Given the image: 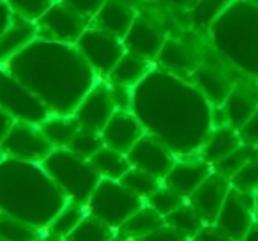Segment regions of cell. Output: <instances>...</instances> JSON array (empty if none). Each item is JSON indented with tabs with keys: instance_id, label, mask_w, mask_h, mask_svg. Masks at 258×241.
<instances>
[{
	"instance_id": "6da1fadb",
	"label": "cell",
	"mask_w": 258,
	"mask_h": 241,
	"mask_svg": "<svg viewBox=\"0 0 258 241\" xmlns=\"http://www.w3.org/2000/svg\"><path fill=\"white\" fill-rule=\"evenodd\" d=\"M131 110L147 133L165 142L180 158L197 155L214 128L212 105L200 89L163 68H152L133 87Z\"/></svg>"
},
{
	"instance_id": "7a4b0ae2",
	"label": "cell",
	"mask_w": 258,
	"mask_h": 241,
	"mask_svg": "<svg viewBox=\"0 0 258 241\" xmlns=\"http://www.w3.org/2000/svg\"><path fill=\"white\" fill-rule=\"evenodd\" d=\"M4 66L55 115H71L97 80L75 44L39 36Z\"/></svg>"
},
{
	"instance_id": "3957f363",
	"label": "cell",
	"mask_w": 258,
	"mask_h": 241,
	"mask_svg": "<svg viewBox=\"0 0 258 241\" xmlns=\"http://www.w3.org/2000/svg\"><path fill=\"white\" fill-rule=\"evenodd\" d=\"M69 199L41 163L8 158L0 162V209L34 227H48Z\"/></svg>"
},
{
	"instance_id": "277c9868",
	"label": "cell",
	"mask_w": 258,
	"mask_h": 241,
	"mask_svg": "<svg viewBox=\"0 0 258 241\" xmlns=\"http://www.w3.org/2000/svg\"><path fill=\"white\" fill-rule=\"evenodd\" d=\"M209 29L219 55L247 75L258 76V4L232 0Z\"/></svg>"
},
{
	"instance_id": "5b68a950",
	"label": "cell",
	"mask_w": 258,
	"mask_h": 241,
	"mask_svg": "<svg viewBox=\"0 0 258 241\" xmlns=\"http://www.w3.org/2000/svg\"><path fill=\"white\" fill-rule=\"evenodd\" d=\"M41 165L66 197L80 204H87L101 179L90 160L80 158L68 148H55Z\"/></svg>"
},
{
	"instance_id": "8992f818",
	"label": "cell",
	"mask_w": 258,
	"mask_h": 241,
	"mask_svg": "<svg viewBox=\"0 0 258 241\" xmlns=\"http://www.w3.org/2000/svg\"><path fill=\"white\" fill-rule=\"evenodd\" d=\"M144 204V199H140L131 190H127L120 181L101 177L85 206L89 215L96 216L101 222H104L111 229L117 230Z\"/></svg>"
},
{
	"instance_id": "52a82bcc",
	"label": "cell",
	"mask_w": 258,
	"mask_h": 241,
	"mask_svg": "<svg viewBox=\"0 0 258 241\" xmlns=\"http://www.w3.org/2000/svg\"><path fill=\"white\" fill-rule=\"evenodd\" d=\"M0 108L13 115L15 121L30 124H41L51 115L46 105L6 66H0Z\"/></svg>"
},
{
	"instance_id": "ba28073f",
	"label": "cell",
	"mask_w": 258,
	"mask_h": 241,
	"mask_svg": "<svg viewBox=\"0 0 258 241\" xmlns=\"http://www.w3.org/2000/svg\"><path fill=\"white\" fill-rule=\"evenodd\" d=\"M75 46L82 54V57L89 62L94 73L101 78H106L118 62V59L125 54L120 37L99 27H87L75 43Z\"/></svg>"
},
{
	"instance_id": "9c48e42d",
	"label": "cell",
	"mask_w": 258,
	"mask_h": 241,
	"mask_svg": "<svg viewBox=\"0 0 258 241\" xmlns=\"http://www.w3.org/2000/svg\"><path fill=\"white\" fill-rule=\"evenodd\" d=\"M0 149L8 158L41 163L53 151V146L44 137L39 124L15 121L13 128L0 144Z\"/></svg>"
},
{
	"instance_id": "30bf717a",
	"label": "cell",
	"mask_w": 258,
	"mask_h": 241,
	"mask_svg": "<svg viewBox=\"0 0 258 241\" xmlns=\"http://www.w3.org/2000/svg\"><path fill=\"white\" fill-rule=\"evenodd\" d=\"M254 215H256L254 194H244L230 186V191L214 223L221 227L226 234H230L235 241H242L253 227Z\"/></svg>"
},
{
	"instance_id": "8fae6325",
	"label": "cell",
	"mask_w": 258,
	"mask_h": 241,
	"mask_svg": "<svg viewBox=\"0 0 258 241\" xmlns=\"http://www.w3.org/2000/svg\"><path fill=\"white\" fill-rule=\"evenodd\" d=\"M37 34L43 30L46 39L62 41V43L75 44L83 30L89 27V20L80 16L73 11L69 6H66L62 0H55L53 4L44 11V15L36 22Z\"/></svg>"
},
{
	"instance_id": "7c38bea8",
	"label": "cell",
	"mask_w": 258,
	"mask_h": 241,
	"mask_svg": "<svg viewBox=\"0 0 258 241\" xmlns=\"http://www.w3.org/2000/svg\"><path fill=\"white\" fill-rule=\"evenodd\" d=\"M127 160L131 163V167H137V169H142L145 172L163 179L168 174V170L173 167L177 156L173 155L172 149L165 142H161L158 137L145 131L138 138L137 144L129 149Z\"/></svg>"
},
{
	"instance_id": "4fadbf2b",
	"label": "cell",
	"mask_w": 258,
	"mask_h": 241,
	"mask_svg": "<svg viewBox=\"0 0 258 241\" xmlns=\"http://www.w3.org/2000/svg\"><path fill=\"white\" fill-rule=\"evenodd\" d=\"M115 107L110 96V87L108 82L104 80H96L89 92L82 98L78 107L75 108L73 115L78 121L80 128H87V130L99 131L106 126L110 117L113 115Z\"/></svg>"
},
{
	"instance_id": "5bb4252c",
	"label": "cell",
	"mask_w": 258,
	"mask_h": 241,
	"mask_svg": "<svg viewBox=\"0 0 258 241\" xmlns=\"http://www.w3.org/2000/svg\"><path fill=\"white\" fill-rule=\"evenodd\" d=\"M145 133L144 124L133 114V110H115L106 126L101 130V137L106 148L127 155L129 149Z\"/></svg>"
},
{
	"instance_id": "9a60e30c",
	"label": "cell",
	"mask_w": 258,
	"mask_h": 241,
	"mask_svg": "<svg viewBox=\"0 0 258 241\" xmlns=\"http://www.w3.org/2000/svg\"><path fill=\"white\" fill-rule=\"evenodd\" d=\"M214 167L211 163L204 162V160L198 156H184L180 160H175L173 167L168 170L165 177H163V183L168 184L170 188H173L175 191H179L182 197H189L205 179L212 174Z\"/></svg>"
},
{
	"instance_id": "2e32d148",
	"label": "cell",
	"mask_w": 258,
	"mask_h": 241,
	"mask_svg": "<svg viewBox=\"0 0 258 241\" xmlns=\"http://www.w3.org/2000/svg\"><path fill=\"white\" fill-rule=\"evenodd\" d=\"M228 191L230 181L226 177H223L221 174L212 170L211 176L187 197V201L200 213L205 223H214Z\"/></svg>"
},
{
	"instance_id": "e0dca14e",
	"label": "cell",
	"mask_w": 258,
	"mask_h": 241,
	"mask_svg": "<svg viewBox=\"0 0 258 241\" xmlns=\"http://www.w3.org/2000/svg\"><path fill=\"white\" fill-rule=\"evenodd\" d=\"M166 37L163 34L161 29L151 23L149 20L137 16L133 22V25L129 27V30L125 32V36L122 37L125 52L140 57L147 59V61H156L161 52L163 44H165Z\"/></svg>"
},
{
	"instance_id": "ac0fdd59",
	"label": "cell",
	"mask_w": 258,
	"mask_h": 241,
	"mask_svg": "<svg viewBox=\"0 0 258 241\" xmlns=\"http://www.w3.org/2000/svg\"><path fill=\"white\" fill-rule=\"evenodd\" d=\"M137 16L138 15L133 6H129L124 0H106L103 8L92 18V22L94 27H99V29L122 39L129 30V27L133 25Z\"/></svg>"
},
{
	"instance_id": "d6986e66",
	"label": "cell",
	"mask_w": 258,
	"mask_h": 241,
	"mask_svg": "<svg viewBox=\"0 0 258 241\" xmlns=\"http://www.w3.org/2000/svg\"><path fill=\"white\" fill-rule=\"evenodd\" d=\"M37 37L36 22L15 16L9 27L0 34V66L8 64L16 54Z\"/></svg>"
},
{
	"instance_id": "ffe728a7",
	"label": "cell",
	"mask_w": 258,
	"mask_h": 241,
	"mask_svg": "<svg viewBox=\"0 0 258 241\" xmlns=\"http://www.w3.org/2000/svg\"><path fill=\"white\" fill-rule=\"evenodd\" d=\"M239 146H242L239 131L230 126V124H221V126H214L211 130L209 137L205 138L204 146L198 151V156L204 162L214 165L219 160L225 158L226 155L235 151Z\"/></svg>"
},
{
	"instance_id": "44dd1931",
	"label": "cell",
	"mask_w": 258,
	"mask_h": 241,
	"mask_svg": "<svg viewBox=\"0 0 258 241\" xmlns=\"http://www.w3.org/2000/svg\"><path fill=\"white\" fill-rule=\"evenodd\" d=\"M195 85L200 89V92L209 100L212 107H221L223 101L233 89V83L225 73L211 66H197L193 71Z\"/></svg>"
},
{
	"instance_id": "7402d4cb",
	"label": "cell",
	"mask_w": 258,
	"mask_h": 241,
	"mask_svg": "<svg viewBox=\"0 0 258 241\" xmlns=\"http://www.w3.org/2000/svg\"><path fill=\"white\" fill-rule=\"evenodd\" d=\"M219 108L223 112L225 123L235 128V130H239L258 108V101L254 98V94L249 92L247 89L233 87Z\"/></svg>"
},
{
	"instance_id": "603a6c76",
	"label": "cell",
	"mask_w": 258,
	"mask_h": 241,
	"mask_svg": "<svg viewBox=\"0 0 258 241\" xmlns=\"http://www.w3.org/2000/svg\"><path fill=\"white\" fill-rule=\"evenodd\" d=\"M151 71H152L151 61L140 57V55L125 52V54L118 59L115 68L110 71V75L106 76V80L110 83H118V85L137 87Z\"/></svg>"
},
{
	"instance_id": "cb8c5ba5",
	"label": "cell",
	"mask_w": 258,
	"mask_h": 241,
	"mask_svg": "<svg viewBox=\"0 0 258 241\" xmlns=\"http://www.w3.org/2000/svg\"><path fill=\"white\" fill-rule=\"evenodd\" d=\"M156 61L161 64L163 69L179 75V73H191L197 69V55L187 44L180 43L177 39H166L159 52Z\"/></svg>"
},
{
	"instance_id": "d4e9b609",
	"label": "cell",
	"mask_w": 258,
	"mask_h": 241,
	"mask_svg": "<svg viewBox=\"0 0 258 241\" xmlns=\"http://www.w3.org/2000/svg\"><path fill=\"white\" fill-rule=\"evenodd\" d=\"M41 131L48 138L51 146L55 148H68L69 142L80 130V124L75 115H55L51 114L39 124Z\"/></svg>"
},
{
	"instance_id": "484cf974",
	"label": "cell",
	"mask_w": 258,
	"mask_h": 241,
	"mask_svg": "<svg viewBox=\"0 0 258 241\" xmlns=\"http://www.w3.org/2000/svg\"><path fill=\"white\" fill-rule=\"evenodd\" d=\"M161 223H165V218L159 215L158 211L151 208V206L144 204L138 211H135L129 216L124 223L117 229V232H120L122 236H125L127 239H142L144 236H147L151 230H154L156 227H159Z\"/></svg>"
},
{
	"instance_id": "4316f807",
	"label": "cell",
	"mask_w": 258,
	"mask_h": 241,
	"mask_svg": "<svg viewBox=\"0 0 258 241\" xmlns=\"http://www.w3.org/2000/svg\"><path fill=\"white\" fill-rule=\"evenodd\" d=\"M92 167L97 170L101 177H106V179H115L118 181L129 169H131V163L127 160V155L124 153H118L111 148H101L96 155L90 158Z\"/></svg>"
},
{
	"instance_id": "83f0119b",
	"label": "cell",
	"mask_w": 258,
	"mask_h": 241,
	"mask_svg": "<svg viewBox=\"0 0 258 241\" xmlns=\"http://www.w3.org/2000/svg\"><path fill=\"white\" fill-rule=\"evenodd\" d=\"M85 215H87L85 204H80V202H75V201H68L64 204V208L51 218V222L48 223L46 229L51 236L66 239L68 234L82 222Z\"/></svg>"
},
{
	"instance_id": "f1b7e54d",
	"label": "cell",
	"mask_w": 258,
	"mask_h": 241,
	"mask_svg": "<svg viewBox=\"0 0 258 241\" xmlns=\"http://www.w3.org/2000/svg\"><path fill=\"white\" fill-rule=\"evenodd\" d=\"M165 222L168 225H172L173 229H177L179 232H182L184 236H187L189 239H193L195 234L205 225L204 218L200 216V213L193 208L189 201L186 199L184 204H180L175 211H172L170 215L165 216Z\"/></svg>"
},
{
	"instance_id": "f546056e",
	"label": "cell",
	"mask_w": 258,
	"mask_h": 241,
	"mask_svg": "<svg viewBox=\"0 0 258 241\" xmlns=\"http://www.w3.org/2000/svg\"><path fill=\"white\" fill-rule=\"evenodd\" d=\"M115 229L87 213L83 220L68 234L66 241H110Z\"/></svg>"
},
{
	"instance_id": "4dcf8cb0",
	"label": "cell",
	"mask_w": 258,
	"mask_h": 241,
	"mask_svg": "<svg viewBox=\"0 0 258 241\" xmlns=\"http://www.w3.org/2000/svg\"><path fill=\"white\" fill-rule=\"evenodd\" d=\"M118 181H120L127 190L133 191L135 195L144 199V201H147V199L163 184V179H159V177L152 176V174L145 172V170H142V169H137V167H131Z\"/></svg>"
},
{
	"instance_id": "1f68e13d",
	"label": "cell",
	"mask_w": 258,
	"mask_h": 241,
	"mask_svg": "<svg viewBox=\"0 0 258 241\" xmlns=\"http://www.w3.org/2000/svg\"><path fill=\"white\" fill-rule=\"evenodd\" d=\"M230 4L232 0H197V4L189 9L191 25L197 29H207L225 13Z\"/></svg>"
},
{
	"instance_id": "d6a6232c",
	"label": "cell",
	"mask_w": 258,
	"mask_h": 241,
	"mask_svg": "<svg viewBox=\"0 0 258 241\" xmlns=\"http://www.w3.org/2000/svg\"><path fill=\"white\" fill-rule=\"evenodd\" d=\"M0 239L2 241H36V239H39V230H37V227L4 213V216H0Z\"/></svg>"
},
{
	"instance_id": "836d02e7",
	"label": "cell",
	"mask_w": 258,
	"mask_h": 241,
	"mask_svg": "<svg viewBox=\"0 0 258 241\" xmlns=\"http://www.w3.org/2000/svg\"><path fill=\"white\" fill-rule=\"evenodd\" d=\"M254 156H258V149L254 148V146L242 144V146H239L235 151L226 155L223 160H219L218 163H214L212 167H214V172L221 174L223 177H226V179L230 181V177H232L240 167L246 165L251 158H254Z\"/></svg>"
},
{
	"instance_id": "e575fe53",
	"label": "cell",
	"mask_w": 258,
	"mask_h": 241,
	"mask_svg": "<svg viewBox=\"0 0 258 241\" xmlns=\"http://www.w3.org/2000/svg\"><path fill=\"white\" fill-rule=\"evenodd\" d=\"M101 148H104L101 133L99 131L87 130V128H80L68 146L69 151L75 153L76 156H80L83 160H90Z\"/></svg>"
},
{
	"instance_id": "d590c367",
	"label": "cell",
	"mask_w": 258,
	"mask_h": 241,
	"mask_svg": "<svg viewBox=\"0 0 258 241\" xmlns=\"http://www.w3.org/2000/svg\"><path fill=\"white\" fill-rule=\"evenodd\" d=\"M184 202H186V197H182L179 191H175L173 188H170L168 184L163 183L161 186H159L158 190L145 201V204L151 206L154 211H158L159 215L165 218L166 215L175 211V209L179 208L180 204H184Z\"/></svg>"
},
{
	"instance_id": "8d00e7d4",
	"label": "cell",
	"mask_w": 258,
	"mask_h": 241,
	"mask_svg": "<svg viewBox=\"0 0 258 241\" xmlns=\"http://www.w3.org/2000/svg\"><path fill=\"white\" fill-rule=\"evenodd\" d=\"M230 186L244 194H256L258 191V156L251 158L246 165H242L232 177Z\"/></svg>"
},
{
	"instance_id": "74e56055",
	"label": "cell",
	"mask_w": 258,
	"mask_h": 241,
	"mask_svg": "<svg viewBox=\"0 0 258 241\" xmlns=\"http://www.w3.org/2000/svg\"><path fill=\"white\" fill-rule=\"evenodd\" d=\"M15 16L37 22L55 0H4Z\"/></svg>"
},
{
	"instance_id": "f35d334b",
	"label": "cell",
	"mask_w": 258,
	"mask_h": 241,
	"mask_svg": "<svg viewBox=\"0 0 258 241\" xmlns=\"http://www.w3.org/2000/svg\"><path fill=\"white\" fill-rule=\"evenodd\" d=\"M110 96L113 101L115 110H131L133 108V87L118 85V83H110Z\"/></svg>"
},
{
	"instance_id": "ab89813d",
	"label": "cell",
	"mask_w": 258,
	"mask_h": 241,
	"mask_svg": "<svg viewBox=\"0 0 258 241\" xmlns=\"http://www.w3.org/2000/svg\"><path fill=\"white\" fill-rule=\"evenodd\" d=\"M138 241H191V239L165 222V223H161L159 227H156L154 230H151L147 236H144L142 239H138Z\"/></svg>"
},
{
	"instance_id": "60d3db41",
	"label": "cell",
	"mask_w": 258,
	"mask_h": 241,
	"mask_svg": "<svg viewBox=\"0 0 258 241\" xmlns=\"http://www.w3.org/2000/svg\"><path fill=\"white\" fill-rule=\"evenodd\" d=\"M62 2L66 6H69L73 11L78 13L80 16H83L85 20H92L106 0H62Z\"/></svg>"
},
{
	"instance_id": "b9f144b4",
	"label": "cell",
	"mask_w": 258,
	"mask_h": 241,
	"mask_svg": "<svg viewBox=\"0 0 258 241\" xmlns=\"http://www.w3.org/2000/svg\"><path fill=\"white\" fill-rule=\"evenodd\" d=\"M193 241H235L230 234H226L216 223H205L197 234H195Z\"/></svg>"
},
{
	"instance_id": "7bdbcfd3",
	"label": "cell",
	"mask_w": 258,
	"mask_h": 241,
	"mask_svg": "<svg viewBox=\"0 0 258 241\" xmlns=\"http://www.w3.org/2000/svg\"><path fill=\"white\" fill-rule=\"evenodd\" d=\"M237 131H239L242 144L254 146V148H256L258 146V108Z\"/></svg>"
},
{
	"instance_id": "ee69618b",
	"label": "cell",
	"mask_w": 258,
	"mask_h": 241,
	"mask_svg": "<svg viewBox=\"0 0 258 241\" xmlns=\"http://www.w3.org/2000/svg\"><path fill=\"white\" fill-rule=\"evenodd\" d=\"M13 124H15V117L0 108V144H2V140L6 138V135L9 133V130L13 128Z\"/></svg>"
},
{
	"instance_id": "f6af8a7d",
	"label": "cell",
	"mask_w": 258,
	"mask_h": 241,
	"mask_svg": "<svg viewBox=\"0 0 258 241\" xmlns=\"http://www.w3.org/2000/svg\"><path fill=\"white\" fill-rule=\"evenodd\" d=\"M13 18H15V15H13V11L9 9V6L6 4L4 0H0V34L8 29L9 23L13 22Z\"/></svg>"
},
{
	"instance_id": "bcb514c9",
	"label": "cell",
	"mask_w": 258,
	"mask_h": 241,
	"mask_svg": "<svg viewBox=\"0 0 258 241\" xmlns=\"http://www.w3.org/2000/svg\"><path fill=\"white\" fill-rule=\"evenodd\" d=\"M163 2H166V4H170V6H175V8H180V9H187V11L197 4V0H163Z\"/></svg>"
},
{
	"instance_id": "7dc6e473",
	"label": "cell",
	"mask_w": 258,
	"mask_h": 241,
	"mask_svg": "<svg viewBox=\"0 0 258 241\" xmlns=\"http://www.w3.org/2000/svg\"><path fill=\"white\" fill-rule=\"evenodd\" d=\"M242 241H258V222L253 223V227L249 229V232L246 234Z\"/></svg>"
},
{
	"instance_id": "c3c4849f",
	"label": "cell",
	"mask_w": 258,
	"mask_h": 241,
	"mask_svg": "<svg viewBox=\"0 0 258 241\" xmlns=\"http://www.w3.org/2000/svg\"><path fill=\"white\" fill-rule=\"evenodd\" d=\"M110 241H131V239H127V237L122 236L120 232H117V234H113V236H111V239H110Z\"/></svg>"
},
{
	"instance_id": "681fc988",
	"label": "cell",
	"mask_w": 258,
	"mask_h": 241,
	"mask_svg": "<svg viewBox=\"0 0 258 241\" xmlns=\"http://www.w3.org/2000/svg\"><path fill=\"white\" fill-rule=\"evenodd\" d=\"M36 241H66V239H60V237H55V236H50V237H44V239H36Z\"/></svg>"
},
{
	"instance_id": "f907efd6",
	"label": "cell",
	"mask_w": 258,
	"mask_h": 241,
	"mask_svg": "<svg viewBox=\"0 0 258 241\" xmlns=\"http://www.w3.org/2000/svg\"><path fill=\"white\" fill-rule=\"evenodd\" d=\"M254 202H256V213H258V191L254 194Z\"/></svg>"
},
{
	"instance_id": "816d5d0a",
	"label": "cell",
	"mask_w": 258,
	"mask_h": 241,
	"mask_svg": "<svg viewBox=\"0 0 258 241\" xmlns=\"http://www.w3.org/2000/svg\"><path fill=\"white\" fill-rule=\"evenodd\" d=\"M6 158V155H4V153H2V149H0V162H2V160H4Z\"/></svg>"
},
{
	"instance_id": "f5cc1de1",
	"label": "cell",
	"mask_w": 258,
	"mask_h": 241,
	"mask_svg": "<svg viewBox=\"0 0 258 241\" xmlns=\"http://www.w3.org/2000/svg\"><path fill=\"white\" fill-rule=\"evenodd\" d=\"M246 2H253V4H258V0H246Z\"/></svg>"
},
{
	"instance_id": "db71d44e",
	"label": "cell",
	"mask_w": 258,
	"mask_h": 241,
	"mask_svg": "<svg viewBox=\"0 0 258 241\" xmlns=\"http://www.w3.org/2000/svg\"><path fill=\"white\" fill-rule=\"evenodd\" d=\"M256 149H258V146H256Z\"/></svg>"
}]
</instances>
